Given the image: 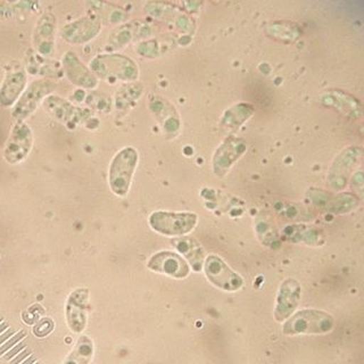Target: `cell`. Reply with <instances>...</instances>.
<instances>
[{
  "instance_id": "f1b7e54d",
  "label": "cell",
  "mask_w": 364,
  "mask_h": 364,
  "mask_svg": "<svg viewBox=\"0 0 364 364\" xmlns=\"http://www.w3.org/2000/svg\"><path fill=\"white\" fill-rule=\"evenodd\" d=\"M1 322H3V316H0V323H1Z\"/></svg>"
},
{
  "instance_id": "6da1fadb",
  "label": "cell",
  "mask_w": 364,
  "mask_h": 364,
  "mask_svg": "<svg viewBox=\"0 0 364 364\" xmlns=\"http://www.w3.org/2000/svg\"><path fill=\"white\" fill-rule=\"evenodd\" d=\"M90 71L104 81L132 82L139 77V70L134 60L119 54L98 55L90 62Z\"/></svg>"
},
{
  "instance_id": "5b68a950",
  "label": "cell",
  "mask_w": 364,
  "mask_h": 364,
  "mask_svg": "<svg viewBox=\"0 0 364 364\" xmlns=\"http://www.w3.org/2000/svg\"><path fill=\"white\" fill-rule=\"evenodd\" d=\"M43 107L53 119L68 127V129L77 128V125L87 123L90 121L91 109L81 108L74 105L70 100H64L56 95H50L46 97L43 102Z\"/></svg>"
},
{
  "instance_id": "9a60e30c",
  "label": "cell",
  "mask_w": 364,
  "mask_h": 364,
  "mask_svg": "<svg viewBox=\"0 0 364 364\" xmlns=\"http://www.w3.org/2000/svg\"><path fill=\"white\" fill-rule=\"evenodd\" d=\"M26 87V72L17 71L6 74L0 85V106L11 107L20 100Z\"/></svg>"
},
{
  "instance_id": "44dd1931",
  "label": "cell",
  "mask_w": 364,
  "mask_h": 364,
  "mask_svg": "<svg viewBox=\"0 0 364 364\" xmlns=\"http://www.w3.org/2000/svg\"><path fill=\"white\" fill-rule=\"evenodd\" d=\"M53 326H54V324H53L51 320L45 318V320L38 323L37 327L34 329V333H36V335L39 336V337H43V336L50 333L51 329H53Z\"/></svg>"
},
{
  "instance_id": "603a6c76",
  "label": "cell",
  "mask_w": 364,
  "mask_h": 364,
  "mask_svg": "<svg viewBox=\"0 0 364 364\" xmlns=\"http://www.w3.org/2000/svg\"><path fill=\"white\" fill-rule=\"evenodd\" d=\"M24 348H26V343H24V341H22V343H20V344H17L16 346L13 347L11 350H9V353H7V354H6L5 356H4V358L9 361V360H11V358H14L15 355H17L18 353L22 352V350H24Z\"/></svg>"
},
{
  "instance_id": "277c9868",
  "label": "cell",
  "mask_w": 364,
  "mask_h": 364,
  "mask_svg": "<svg viewBox=\"0 0 364 364\" xmlns=\"http://www.w3.org/2000/svg\"><path fill=\"white\" fill-rule=\"evenodd\" d=\"M197 221L198 216L189 212L176 213L157 210L149 216V225L151 229L164 236H185L195 229Z\"/></svg>"
},
{
  "instance_id": "52a82bcc",
  "label": "cell",
  "mask_w": 364,
  "mask_h": 364,
  "mask_svg": "<svg viewBox=\"0 0 364 364\" xmlns=\"http://www.w3.org/2000/svg\"><path fill=\"white\" fill-rule=\"evenodd\" d=\"M204 271L210 282L225 291H237L244 284L242 277L235 272L219 256L210 255L206 257Z\"/></svg>"
},
{
  "instance_id": "cb8c5ba5",
  "label": "cell",
  "mask_w": 364,
  "mask_h": 364,
  "mask_svg": "<svg viewBox=\"0 0 364 364\" xmlns=\"http://www.w3.org/2000/svg\"><path fill=\"white\" fill-rule=\"evenodd\" d=\"M31 355V352L28 350H23L22 352L14 358V360H11V364H20L21 362L24 360V358H28V356Z\"/></svg>"
},
{
  "instance_id": "ba28073f",
  "label": "cell",
  "mask_w": 364,
  "mask_h": 364,
  "mask_svg": "<svg viewBox=\"0 0 364 364\" xmlns=\"http://www.w3.org/2000/svg\"><path fill=\"white\" fill-rule=\"evenodd\" d=\"M33 146V132L26 122H16L6 142L4 157L9 164H17L28 157Z\"/></svg>"
},
{
  "instance_id": "7c38bea8",
  "label": "cell",
  "mask_w": 364,
  "mask_h": 364,
  "mask_svg": "<svg viewBox=\"0 0 364 364\" xmlns=\"http://www.w3.org/2000/svg\"><path fill=\"white\" fill-rule=\"evenodd\" d=\"M301 284L295 279H287L282 282L279 288L274 309V318L277 321H284L295 312L301 301Z\"/></svg>"
},
{
  "instance_id": "d6986e66",
  "label": "cell",
  "mask_w": 364,
  "mask_h": 364,
  "mask_svg": "<svg viewBox=\"0 0 364 364\" xmlns=\"http://www.w3.org/2000/svg\"><path fill=\"white\" fill-rule=\"evenodd\" d=\"M142 90L141 87L140 85H134V90L131 91L130 95H125L121 88L117 90V108H123L127 106V104L129 102H134L136 100L138 97H140L141 92H136V91Z\"/></svg>"
},
{
  "instance_id": "30bf717a",
  "label": "cell",
  "mask_w": 364,
  "mask_h": 364,
  "mask_svg": "<svg viewBox=\"0 0 364 364\" xmlns=\"http://www.w3.org/2000/svg\"><path fill=\"white\" fill-rule=\"evenodd\" d=\"M56 17L50 11L41 15L33 32V46L40 56H53L55 53V37H56Z\"/></svg>"
},
{
  "instance_id": "8992f818",
  "label": "cell",
  "mask_w": 364,
  "mask_h": 364,
  "mask_svg": "<svg viewBox=\"0 0 364 364\" xmlns=\"http://www.w3.org/2000/svg\"><path fill=\"white\" fill-rule=\"evenodd\" d=\"M56 89V83L51 80H36L30 83L28 88L24 90L20 100L13 106L11 117L16 122H24L30 115L37 111L40 102H43L46 97L50 96Z\"/></svg>"
},
{
  "instance_id": "9c48e42d",
  "label": "cell",
  "mask_w": 364,
  "mask_h": 364,
  "mask_svg": "<svg viewBox=\"0 0 364 364\" xmlns=\"http://www.w3.org/2000/svg\"><path fill=\"white\" fill-rule=\"evenodd\" d=\"M102 30V22L97 16H82L68 23L60 31V37L73 45H82L95 39Z\"/></svg>"
},
{
  "instance_id": "e0dca14e",
  "label": "cell",
  "mask_w": 364,
  "mask_h": 364,
  "mask_svg": "<svg viewBox=\"0 0 364 364\" xmlns=\"http://www.w3.org/2000/svg\"><path fill=\"white\" fill-rule=\"evenodd\" d=\"M171 242L182 255H185L186 259L191 263L193 271L199 272L202 270L205 252L196 239L191 238V237H180V238L172 239Z\"/></svg>"
},
{
  "instance_id": "d4e9b609",
  "label": "cell",
  "mask_w": 364,
  "mask_h": 364,
  "mask_svg": "<svg viewBox=\"0 0 364 364\" xmlns=\"http://www.w3.org/2000/svg\"><path fill=\"white\" fill-rule=\"evenodd\" d=\"M15 331L13 329H7L3 335L0 336V345L4 344L7 339L11 338V336H14Z\"/></svg>"
},
{
  "instance_id": "8fae6325",
  "label": "cell",
  "mask_w": 364,
  "mask_h": 364,
  "mask_svg": "<svg viewBox=\"0 0 364 364\" xmlns=\"http://www.w3.org/2000/svg\"><path fill=\"white\" fill-rule=\"evenodd\" d=\"M62 66L66 77L72 85L80 89H95L98 85V79L85 66L74 51H68L62 58Z\"/></svg>"
},
{
  "instance_id": "f546056e",
  "label": "cell",
  "mask_w": 364,
  "mask_h": 364,
  "mask_svg": "<svg viewBox=\"0 0 364 364\" xmlns=\"http://www.w3.org/2000/svg\"><path fill=\"white\" fill-rule=\"evenodd\" d=\"M34 364H39V363H34Z\"/></svg>"
},
{
  "instance_id": "5bb4252c",
  "label": "cell",
  "mask_w": 364,
  "mask_h": 364,
  "mask_svg": "<svg viewBox=\"0 0 364 364\" xmlns=\"http://www.w3.org/2000/svg\"><path fill=\"white\" fill-rule=\"evenodd\" d=\"M247 149V146L242 139L229 138L225 140L216 151L213 159L214 173L218 176H223L227 173L233 163L242 157Z\"/></svg>"
},
{
  "instance_id": "4316f807",
  "label": "cell",
  "mask_w": 364,
  "mask_h": 364,
  "mask_svg": "<svg viewBox=\"0 0 364 364\" xmlns=\"http://www.w3.org/2000/svg\"><path fill=\"white\" fill-rule=\"evenodd\" d=\"M36 362V358L34 356H30V358H26V361L23 362L21 364H33Z\"/></svg>"
},
{
  "instance_id": "83f0119b",
  "label": "cell",
  "mask_w": 364,
  "mask_h": 364,
  "mask_svg": "<svg viewBox=\"0 0 364 364\" xmlns=\"http://www.w3.org/2000/svg\"><path fill=\"white\" fill-rule=\"evenodd\" d=\"M7 329H9V324L1 322V323H0V333H3V331H5V330Z\"/></svg>"
},
{
  "instance_id": "3957f363",
  "label": "cell",
  "mask_w": 364,
  "mask_h": 364,
  "mask_svg": "<svg viewBox=\"0 0 364 364\" xmlns=\"http://www.w3.org/2000/svg\"><path fill=\"white\" fill-rule=\"evenodd\" d=\"M138 159V151L134 147L123 148L114 156L109 166V187L117 196L128 195Z\"/></svg>"
},
{
  "instance_id": "7a4b0ae2",
  "label": "cell",
  "mask_w": 364,
  "mask_h": 364,
  "mask_svg": "<svg viewBox=\"0 0 364 364\" xmlns=\"http://www.w3.org/2000/svg\"><path fill=\"white\" fill-rule=\"evenodd\" d=\"M335 320L329 313L306 309L290 316L284 322L282 333L287 336L323 335L330 333Z\"/></svg>"
},
{
  "instance_id": "ac0fdd59",
  "label": "cell",
  "mask_w": 364,
  "mask_h": 364,
  "mask_svg": "<svg viewBox=\"0 0 364 364\" xmlns=\"http://www.w3.org/2000/svg\"><path fill=\"white\" fill-rule=\"evenodd\" d=\"M92 354V345L87 337H81L77 348H74L65 364H88Z\"/></svg>"
},
{
  "instance_id": "4fadbf2b",
  "label": "cell",
  "mask_w": 364,
  "mask_h": 364,
  "mask_svg": "<svg viewBox=\"0 0 364 364\" xmlns=\"http://www.w3.org/2000/svg\"><path fill=\"white\" fill-rule=\"evenodd\" d=\"M147 267L155 272L164 273L178 279L186 278L191 271L187 262L173 252H159L155 254L148 261Z\"/></svg>"
},
{
  "instance_id": "ffe728a7",
  "label": "cell",
  "mask_w": 364,
  "mask_h": 364,
  "mask_svg": "<svg viewBox=\"0 0 364 364\" xmlns=\"http://www.w3.org/2000/svg\"><path fill=\"white\" fill-rule=\"evenodd\" d=\"M105 95H100L94 92V94L89 95L88 98H87V104H88L92 109H96V111H106V109L109 108V102H100L105 100Z\"/></svg>"
},
{
  "instance_id": "484cf974",
  "label": "cell",
  "mask_w": 364,
  "mask_h": 364,
  "mask_svg": "<svg viewBox=\"0 0 364 364\" xmlns=\"http://www.w3.org/2000/svg\"><path fill=\"white\" fill-rule=\"evenodd\" d=\"M85 91L82 90V89H79V90L74 91V100L77 102H82V100H85Z\"/></svg>"
},
{
  "instance_id": "2e32d148",
  "label": "cell",
  "mask_w": 364,
  "mask_h": 364,
  "mask_svg": "<svg viewBox=\"0 0 364 364\" xmlns=\"http://www.w3.org/2000/svg\"><path fill=\"white\" fill-rule=\"evenodd\" d=\"M88 301V291L85 289L75 290L70 296L66 305V316L68 326L75 333H81L85 327V305Z\"/></svg>"
},
{
  "instance_id": "7402d4cb",
  "label": "cell",
  "mask_w": 364,
  "mask_h": 364,
  "mask_svg": "<svg viewBox=\"0 0 364 364\" xmlns=\"http://www.w3.org/2000/svg\"><path fill=\"white\" fill-rule=\"evenodd\" d=\"M24 337H26V333H24V331H20V333L13 336L9 341H6L5 344L0 347V356L3 355L4 353L9 352L11 347L15 346V344H17V343H18L21 339L24 338Z\"/></svg>"
}]
</instances>
